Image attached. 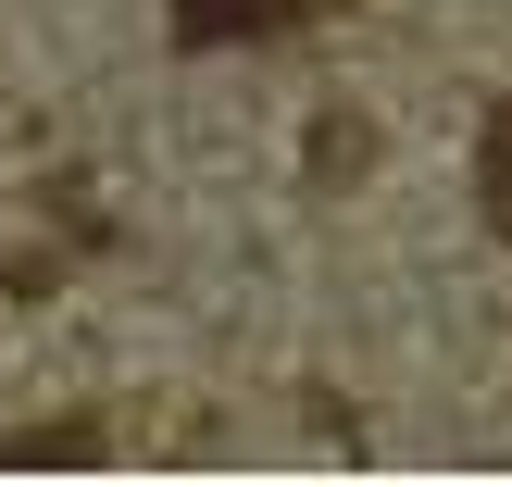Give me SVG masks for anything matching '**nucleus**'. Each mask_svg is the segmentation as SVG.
<instances>
[{"label": "nucleus", "mask_w": 512, "mask_h": 487, "mask_svg": "<svg viewBox=\"0 0 512 487\" xmlns=\"http://www.w3.org/2000/svg\"><path fill=\"white\" fill-rule=\"evenodd\" d=\"M163 13H175V38H188V50H238V38H275V25L325 13V0H163Z\"/></svg>", "instance_id": "obj_1"}, {"label": "nucleus", "mask_w": 512, "mask_h": 487, "mask_svg": "<svg viewBox=\"0 0 512 487\" xmlns=\"http://www.w3.org/2000/svg\"><path fill=\"white\" fill-rule=\"evenodd\" d=\"M475 175H488V225L512 238V100L488 113V163H475Z\"/></svg>", "instance_id": "obj_3"}, {"label": "nucleus", "mask_w": 512, "mask_h": 487, "mask_svg": "<svg viewBox=\"0 0 512 487\" xmlns=\"http://www.w3.org/2000/svg\"><path fill=\"white\" fill-rule=\"evenodd\" d=\"M0 463H100V425H25L0 438Z\"/></svg>", "instance_id": "obj_2"}]
</instances>
